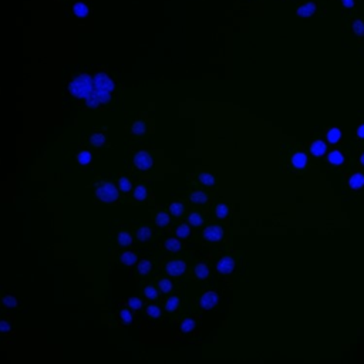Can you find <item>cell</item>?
Listing matches in <instances>:
<instances>
[{"label":"cell","instance_id":"obj_8","mask_svg":"<svg viewBox=\"0 0 364 364\" xmlns=\"http://www.w3.org/2000/svg\"><path fill=\"white\" fill-rule=\"evenodd\" d=\"M235 269V260L230 256H223L219 262H218V270L222 274H229L232 273Z\"/></svg>","mask_w":364,"mask_h":364},{"label":"cell","instance_id":"obj_33","mask_svg":"<svg viewBox=\"0 0 364 364\" xmlns=\"http://www.w3.org/2000/svg\"><path fill=\"white\" fill-rule=\"evenodd\" d=\"M119 320L122 324H131L132 323V314L128 310H121L119 311Z\"/></svg>","mask_w":364,"mask_h":364},{"label":"cell","instance_id":"obj_40","mask_svg":"<svg viewBox=\"0 0 364 364\" xmlns=\"http://www.w3.org/2000/svg\"><path fill=\"white\" fill-rule=\"evenodd\" d=\"M119 189H121L122 192H128V191L131 189V182H129L128 178L122 176V178L119 179Z\"/></svg>","mask_w":364,"mask_h":364},{"label":"cell","instance_id":"obj_15","mask_svg":"<svg viewBox=\"0 0 364 364\" xmlns=\"http://www.w3.org/2000/svg\"><path fill=\"white\" fill-rule=\"evenodd\" d=\"M327 141L330 142V144H336V142H338L340 141V138H341V131L338 129V128H330L328 131H327Z\"/></svg>","mask_w":364,"mask_h":364},{"label":"cell","instance_id":"obj_18","mask_svg":"<svg viewBox=\"0 0 364 364\" xmlns=\"http://www.w3.org/2000/svg\"><path fill=\"white\" fill-rule=\"evenodd\" d=\"M73 13L77 17H85L88 14V7L84 3H75L73 7Z\"/></svg>","mask_w":364,"mask_h":364},{"label":"cell","instance_id":"obj_4","mask_svg":"<svg viewBox=\"0 0 364 364\" xmlns=\"http://www.w3.org/2000/svg\"><path fill=\"white\" fill-rule=\"evenodd\" d=\"M134 164H135L139 169L145 171V169H149V168L152 166L154 159H152V155H151V154H148V152H145V151H139V152H136L135 156H134Z\"/></svg>","mask_w":364,"mask_h":364},{"label":"cell","instance_id":"obj_13","mask_svg":"<svg viewBox=\"0 0 364 364\" xmlns=\"http://www.w3.org/2000/svg\"><path fill=\"white\" fill-rule=\"evenodd\" d=\"M328 162L333 165H341L344 162V155L340 151H331L327 156Z\"/></svg>","mask_w":364,"mask_h":364},{"label":"cell","instance_id":"obj_22","mask_svg":"<svg viewBox=\"0 0 364 364\" xmlns=\"http://www.w3.org/2000/svg\"><path fill=\"white\" fill-rule=\"evenodd\" d=\"M155 223L161 228L166 226L169 223V216L165 213V212H158L156 216H155Z\"/></svg>","mask_w":364,"mask_h":364},{"label":"cell","instance_id":"obj_10","mask_svg":"<svg viewBox=\"0 0 364 364\" xmlns=\"http://www.w3.org/2000/svg\"><path fill=\"white\" fill-rule=\"evenodd\" d=\"M291 164H293L294 168L303 169V168L307 165V156H306L303 152H296V154L291 156Z\"/></svg>","mask_w":364,"mask_h":364},{"label":"cell","instance_id":"obj_36","mask_svg":"<svg viewBox=\"0 0 364 364\" xmlns=\"http://www.w3.org/2000/svg\"><path fill=\"white\" fill-rule=\"evenodd\" d=\"M158 284H159V289H161L164 293H168V291L172 290V282L168 280V279H161Z\"/></svg>","mask_w":364,"mask_h":364},{"label":"cell","instance_id":"obj_25","mask_svg":"<svg viewBox=\"0 0 364 364\" xmlns=\"http://www.w3.org/2000/svg\"><path fill=\"white\" fill-rule=\"evenodd\" d=\"M199 181L203 183V185H206V186H213L215 185V178H213V175H210V173H199Z\"/></svg>","mask_w":364,"mask_h":364},{"label":"cell","instance_id":"obj_7","mask_svg":"<svg viewBox=\"0 0 364 364\" xmlns=\"http://www.w3.org/2000/svg\"><path fill=\"white\" fill-rule=\"evenodd\" d=\"M218 301H219L218 293H215V291H206V293L200 297V300H199V307L203 309V310H209V309H212L215 304H218Z\"/></svg>","mask_w":364,"mask_h":364},{"label":"cell","instance_id":"obj_31","mask_svg":"<svg viewBox=\"0 0 364 364\" xmlns=\"http://www.w3.org/2000/svg\"><path fill=\"white\" fill-rule=\"evenodd\" d=\"M189 233H191V229L188 228V225H185V223L178 225V228H176V235H178L179 237H188Z\"/></svg>","mask_w":364,"mask_h":364},{"label":"cell","instance_id":"obj_35","mask_svg":"<svg viewBox=\"0 0 364 364\" xmlns=\"http://www.w3.org/2000/svg\"><path fill=\"white\" fill-rule=\"evenodd\" d=\"M134 198L138 200H144L146 198V189L145 186H136L134 191Z\"/></svg>","mask_w":364,"mask_h":364},{"label":"cell","instance_id":"obj_38","mask_svg":"<svg viewBox=\"0 0 364 364\" xmlns=\"http://www.w3.org/2000/svg\"><path fill=\"white\" fill-rule=\"evenodd\" d=\"M146 314H148V316H151V317H154V318H156V317H159V316H161V310H159V307H158V306L151 304V306H148V307H146Z\"/></svg>","mask_w":364,"mask_h":364},{"label":"cell","instance_id":"obj_11","mask_svg":"<svg viewBox=\"0 0 364 364\" xmlns=\"http://www.w3.org/2000/svg\"><path fill=\"white\" fill-rule=\"evenodd\" d=\"M348 185H350V188H353V189H360V188H363V186H364V175L360 173V172L353 173V175L350 176V179H348Z\"/></svg>","mask_w":364,"mask_h":364},{"label":"cell","instance_id":"obj_2","mask_svg":"<svg viewBox=\"0 0 364 364\" xmlns=\"http://www.w3.org/2000/svg\"><path fill=\"white\" fill-rule=\"evenodd\" d=\"M68 92L75 98L88 101L94 95V78H91L88 74L75 75L68 84Z\"/></svg>","mask_w":364,"mask_h":364},{"label":"cell","instance_id":"obj_3","mask_svg":"<svg viewBox=\"0 0 364 364\" xmlns=\"http://www.w3.org/2000/svg\"><path fill=\"white\" fill-rule=\"evenodd\" d=\"M95 195L102 202H114L118 199V191L111 182H102L97 186Z\"/></svg>","mask_w":364,"mask_h":364},{"label":"cell","instance_id":"obj_43","mask_svg":"<svg viewBox=\"0 0 364 364\" xmlns=\"http://www.w3.org/2000/svg\"><path fill=\"white\" fill-rule=\"evenodd\" d=\"M341 4H343L346 9H353L354 4H355V0H341Z\"/></svg>","mask_w":364,"mask_h":364},{"label":"cell","instance_id":"obj_45","mask_svg":"<svg viewBox=\"0 0 364 364\" xmlns=\"http://www.w3.org/2000/svg\"><path fill=\"white\" fill-rule=\"evenodd\" d=\"M357 136L364 139V124H361L358 128H357Z\"/></svg>","mask_w":364,"mask_h":364},{"label":"cell","instance_id":"obj_30","mask_svg":"<svg viewBox=\"0 0 364 364\" xmlns=\"http://www.w3.org/2000/svg\"><path fill=\"white\" fill-rule=\"evenodd\" d=\"M91 159H92V156H91V154H90L88 151H82V152H80V154L77 155V161H78L81 165H87Z\"/></svg>","mask_w":364,"mask_h":364},{"label":"cell","instance_id":"obj_19","mask_svg":"<svg viewBox=\"0 0 364 364\" xmlns=\"http://www.w3.org/2000/svg\"><path fill=\"white\" fill-rule=\"evenodd\" d=\"M195 274L198 279H206L209 276V269L205 263H199L195 267Z\"/></svg>","mask_w":364,"mask_h":364},{"label":"cell","instance_id":"obj_37","mask_svg":"<svg viewBox=\"0 0 364 364\" xmlns=\"http://www.w3.org/2000/svg\"><path fill=\"white\" fill-rule=\"evenodd\" d=\"M151 229L149 228H146V226H142L139 230H138V237H139V240H146V239H149L151 237Z\"/></svg>","mask_w":364,"mask_h":364},{"label":"cell","instance_id":"obj_29","mask_svg":"<svg viewBox=\"0 0 364 364\" xmlns=\"http://www.w3.org/2000/svg\"><path fill=\"white\" fill-rule=\"evenodd\" d=\"M121 262L125 264H134L136 262V256L132 252H125L121 256Z\"/></svg>","mask_w":364,"mask_h":364},{"label":"cell","instance_id":"obj_39","mask_svg":"<svg viewBox=\"0 0 364 364\" xmlns=\"http://www.w3.org/2000/svg\"><path fill=\"white\" fill-rule=\"evenodd\" d=\"M144 294H145L146 299H151V300H155L156 296H158L156 290H155L152 286H146V287L144 289Z\"/></svg>","mask_w":364,"mask_h":364},{"label":"cell","instance_id":"obj_20","mask_svg":"<svg viewBox=\"0 0 364 364\" xmlns=\"http://www.w3.org/2000/svg\"><path fill=\"white\" fill-rule=\"evenodd\" d=\"M189 199L192 202H196V203H205L208 200V195L205 192H202V191H196V192L191 193Z\"/></svg>","mask_w":364,"mask_h":364},{"label":"cell","instance_id":"obj_46","mask_svg":"<svg viewBox=\"0 0 364 364\" xmlns=\"http://www.w3.org/2000/svg\"><path fill=\"white\" fill-rule=\"evenodd\" d=\"M360 162H361V165L364 166V154L360 156Z\"/></svg>","mask_w":364,"mask_h":364},{"label":"cell","instance_id":"obj_34","mask_svg":"<svg viewBox=\"0 0 364 364\" xmlns=\"http://www.w3.org/2000/svg\"><path fill=\"white\" fill-rule=\"evenodd\" d=\"M131 242H132V239H131V236L127 232H121L118 235V243L121 246H128V245H131Z\"/></svg>","mask_w":364,"mask_h":364},{"label":"cell","instance_id":"obj_26","mask_svg":"<svg viewBox=\"0 0 364 364\" xmlns=\"http://www.w3.org/2000/svg\"><path fill=\"white\" fill-rule=\"evenodd\" d=\"M151 269H152V264H151V262H149V260H146V259L141 260V262H139V264H138V272H139L141 274H146V273H149V272H151Z\"/></svg>","mask_w":364,"mask_h":364},{"label":"cell","instance_id":"obj_9","mask_svg":"<svg viewBox=\"0 0 364 364\" xmlns=\"http://www.w3.org/2000/svg\"><path fill=\"white\" fill-rule=\"evenodd\" d=\"M316 9H317V6L314 3H304L297 9V14L300 17H310L316 13Z\"/></svg>","mask_w":364,"mask_h":364},{"label":"cell","instance_id":"obj_6","mask_svg":"<svg viewBox=\"0 0 364 364\" xmlns=\"http://www.w3.org/2000/svg\"><path fill=\"white\" fill-rule=\"evenodd\" d=\"M203 236L209 242H219L223 237V229L220 225H209L203 230Z\"/></svg>","mask_w":364,"mask_h":364},{"label":"cell","instance_id":"obj_17","mask_svg":"<svg viewBox=\"0 0 364 364\" xmlns=\"http://www.w3.org/2000/svg\"><path fill=\"white\" fill-rule=\"evenodd\" d=\"M146 132V122L144 119H138L132 125V134L135 135H142Z\"/></svg>","mask_w":364,"mask_h":364},{"label":"cell","instance_id":"obj_42","mask_svg":"<svg viewBox=\"0 0 364 364\" xmlns=\"http://www.w3.org/2000/svg\"><path fill=\"white\" fill-rule=\"evenodd\" d=\"M128 304H129V307H132L134 310H139V309L142 307V301H141L139 299H136V297H131V299L128 300Z\"/></svg>","mask_w":364,"mask_h":364},{"label":"cell","instance_id":"obj_44","mask_svg":"<svg viewBox=\"0 0 364 364\" xmlns=\"http://www.w3.org/2000/svg\"><path fill=\"white\" fill-rule=\"evenodd\" d=\"M0 330H1V333H9L10 331V326L6 321H1L0 323Z\"/></svg>","mask_w":364,"mask_h":364},{"label":"cell","instance_id":"obj_32","mask_svg":"<svg viewBox=\"0 0 364 364\" xmlns=\"http://www.w3.org/2000/svg\"><path fill=\"white\" fill-rule=\"evenodd\" d=\"M178 306H179V299L178 297H171V299L166 300L165 309H166V311H173V310H176Z\"/></svg>","mask_w":364,"mask_h":364},{"label":"cell","instance_id":"obj_1","mask_svg":"<svg viewBox=\"0 0 364 364\" xmlns=\"http://www.w3.org/2000/svg\"><path fill=\"white\" fill-rule=\"evenodd\" d=\"M115 84L111 77L100 71L94 75V95L87 101V105L97 108L100 104H107L111 100V92L114 91Z\"/></svg>","mask_w":364,"mask_h":364},{"label":"cell","instance_id":"obj_24","mask_svg":"<svg viewBox=\"0 0 364 364\" xmlns=\"http://www.w3.org/2000/svg\"><path fill=\"white\" fill-rule=\"evenodd\" d=\"M90 142L94 146H101L105 142V135L104 134H92L90 136Z\"/></svg>","mask_w":364,"mask_h":364},{"label":"cell","instance_id":"obj_28","mask_svg":"<svg viewBox=\"0 0 364 364\" xmlns=\"http://www.w3.org/2000/svg\"><path fill=\"white\" fill-rule=\"evenodd\" d=\"M215 213H216V216L218 218H226L228 215H229V208H228V205H225V203H220V205H218L216 206V209H215Z\"/></svg>","mask_w":364,"mask_h":364},{"label":"cell","instance_id":"obj_27","mask_svg":"<svg viewBox=\"0 0 364 364\" xmlns=\"http://www.w3.org/2000/svg\"><path fill=\"white\" fill-rule=\"evenodd\" d=\"M165 247L171 252H178L181 249V243L176 239H166L165 240Z\"/></svg>","mask_w":364,"mask_h":364},{"label":"cell","instance_id":"obj_21","mask_svg":"<svg viewBox=\"0 0 364 364\" xmlns=\"http://www.w3.org/2000/svg\"><path fill=\"white\" fill-rule=\"evenodd\" d=\"M188 220L193 226H200L202 222H203V218H202L200 212H191L189 216H188Z\"/></svg>","mask_w":364,"mask_h":364},{"label":"cell","instance_id":"obj_14","mask_svg":"<svg viewBox=\"0 0 364 364\" xmlns=\"http://www.w3.org/2000/svg\"><path fill=\"white\" fill-rule=\"evenodd\" d=\"M169 212H171L175 218L182 216L183 212H185V203H183V202H173V203L169 206Z\"/></svg>","mask_w":364,"mask_h":364},{"label":"cell","instance_id":"obj_41","mask_svg":"<svg viewBox=\"0 0 364 364\" xmlns=\"http://www.w3.org/2000/svg\"><path fill=\"white\" fill-rule=\"evenodd\" d=\"M3 304L6 307H16L17 306V300L13 296H4L3 297Z\"/></svg>","mask_w":364,"mask_h":364},{"label":"cell","instance_id":"obj_23","mask_svg":"<svg viewBox=\"0 0 364 364\" xmlns=\"http://www.w3.org/2000/svg\"><path fill=\"white\" fill-rule=\"evenodd\" d=\"M353 33L355 36H360V37L364 36V21L363 20H354L353 21Z\"/></svg>","mask_w":364,"mask_h":364},{"label":"cell","instance_id":"obj_12","mask_svg":"<svg viewBox=\"0 0 364 364\" xmlns=\"http://www.w3.org/2000/svg\"><path fill=\"white\" fill-rule=\"evenodd\" d=\"M326 151H327V146H326V144H324L323 141H320V139L314 141V142L310 145V152H311L314 156H321Z\"/></svg>","mask_w":364,"mask_h":364},{"label":"cell","instance_id":"obj_5","mask_svg":"<svg viewBox=\"0 0 364 364\" xmlns=\"http://www.w3.org/2000/svg\"><path fill=\"white\" fill-rule=\"evenodd\" d=\"M165 270L171 276H179L186 270V263L182 259H173L165 264Z\"/></svg>","mask_w":364,"mask_h":364},{"label":"cell","instance_id":"obj_16","mask_svg":"<svg viewBox=\"0 0 364 364\" xmlns=\"http://www.w3.org/2000/svg\"><path fill=\"white\" fill-rule=\"evenodd\" d=\"M196 327V323H195V320L193 318H185L181 324H179V330L182 331V333H191L193 328Z\"/></svg>","mask_w":364,"mask_h":364}]
</instances>
